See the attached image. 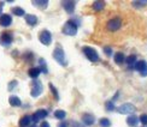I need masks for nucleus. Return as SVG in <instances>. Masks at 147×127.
Here are the masks:
<instances>
[{
    "instance_id": "f257e3e1",
    "label": "nucleus",
    "mask_w": 147,
    "mask_h": 127,
    "mask_svg": "<svg viewBox=\"0 0 147 127\" xmlns=\"http://www.w3.org/2000/svg\"><path fill=\"white\" fill-rule=\"evenodd\" d=\"M78 24H80V22L76 21V19H69L63 25V29H62L63 34L64 35H68V36H75L77 34Z\"/></svg>"
},
{
    "instance_id": "f03ea898",
    "label": "nucleus",
    "mask_w": 147,
    "mask_h": 127,
    "mask_svg": "<svg viewBox=\"0 0 147 127\" xmlns=\"http://www.w3.org/2000/svg\"><path fill=\"white\" fill-rule=\"evenodd\" d=\"M53 59L60 65V66H68V61H66V58H65V52L62 47H56V49L53 51Z\"/></svg>"
},
{
    "instance_id": "7ed1b4c3",
    "label": "nucleus",
    "mask_w": 147,
    "mask_h": 127,
    "mask_svg": "<svg viewBox=\"0 0 147 127\" xmlns=\"http://www.w3.org/2000/svg\"><path fill=\"white\" fill-rule=\"evenodd\" d=\"M82 52H83V54H84V57L87 58L89 61H92V63H98V61L100 60L99 54H98V52L94 49L93 47L84 46V47L82 48Z\"/></svg>"
},
{
    "instance_id": "20e7f679",
    "label": "nucleus",
    "mask_w": 147,
    "mask_h": 127,
    "mask_svg": "<svg viewBox=\"0 0 147 127\" xmlns=\"http://www.w3.org/2000/svg\"><path fill=\"white\" fill-rule=\"evenodd\" d=\"M121 28H122V19L119 17H113L106 23V29L109 31H112V33L118 31Z\"/></svg>"
},
{
    "instance_id": "39448f33",
    "label": "nucleus",
    "mask_w": 147,
    "mask_h": 127,
    "mask_svg": "<svg viewBox=\"0 0 147 127\" xmlns=\"http://www.w3.org/2000/svg\"><path fill=\"white\" fill-rule=\"evenodd\" d=\"M116 110H117L119 114H122V115H128V114L133 115V114L136 112V107L134 104H131V103H123V104H121Z\"/></svg>"
},
{
    "instance_id": "423d86ee",
    "label": "nucleus",
    "mask_w": 147,
    "mask_h": 127,
    "mask_svg": "<svg viewBox=\"0 0 147 127\" xmlns=\"http://www.w3.org/2000/svg\"><path fill=\"white\" fill-rule=\"evenodd\" d=\"M44 91V86H42V83L38 79H35L33 83H32V90H30V95H32V97L36 98L39 97V96L42 94Z\"/></svg>"
},
{
    "instance_id": "0eeeda50",
    "label": "nucleus",
    "mask_w": 147,
    "mask_h": 127,
    "mask_svg": "<svg viewBox=\"0 0 147 127\" xmlns=\"http://www.w3.org/2000/svg\"><path fill=\"white\" fill-rule=\"evenodd\" d=\"M13 42V34L10 31H4L0 35V45L4 47H9Z\"/></svg>"
},
{
    "instance_id": "6e6552de",
    "label": "nucleus",
    "mask_w": 147,
    "mask_h": 127,
    "mask_svg": "<svg viewBox=\"0 0 147 127\" xmlns=\"http://www.w3.org/2000/svg\"><path fill=\"white\" fill-rule=\"evenodd\" d=\"M39 41L44 46H50L52 43V34L48 30H42L39 34Z\"/></svg>"
},
{
    "instance_id": "1a4fd4ad",
    "label": "nucleus",
    "mask_w": 147,
    "mask_h": 127,
    "mask_svg": "<svg viewBox=\"0 0 147 127\" xmlns=\"http://www.w3.org/2000/svg\"><path fill=\"white\" fill-rule=\"evenodd\" d=\"M47 115H48V112L46 109H38L32 115V121H33V124H38L39 121L47 118Z\"/></svg>"
},
{
    "instance_id": "9d476101",
    "label": "nucleus",
    "mask_w": 147,
    "mask_h": 127,
    "mask_svg": "<svg viewBox=\"0 0 147 127\" xmlns=\"http://www.w3.org/2000/svg\"><path fill=\"white\" fill-rule=\"evenodd\" d=\"M134 68H135L138 72H140V74L142 77L147 76V63L145 60H140V61H136L135 65H134Z\"/></svg>"
},
{
    "instance_id": "9b49d317",
    "label": "nucleus",
    "mask_w": 147,
    "mask_h": 127,
    "mask_svg": "<svg viewBox=\"0 0 147 127\" xmlns=\"http://www.w3.org/2000/svg\"><path fill=\"white\" fill-rule=\"evenodd\" d=\"M82 122H83V126L86 127H89V126H93L95 124V116L93 114H89V113H84L82 115Z\"/></svg>"
},
{
    "instance_id": "f8f14e48",
    "label": "nucleus",
    "mask_w": 147,
    "mask_h": 127,
    "mask_svg": "<svg viewBox=\"0 0 147 127\" xmlns=\"http://www.w3.org/2000/svg\"><path fill=\"white\" fill-rule=\"evenodd\" d=\"M12 24V16L9 13H3L0 16V25L4 28H7Z\"/></svg>"
},
{
    "instance_id": "ddd939ff",
    "label": "nucleus",
    "mask_w": 147,
    "mask_h": 127,
    "mask_svg": "<svg viewBox=\"0 0 147 127\" xmlns=\"http://www.w3.org/2000/svg\"><path fill=\"white\" fill-rule=\"evenodd\" d=\"M63 5V9L65 10L66 13H74V11H75V6H76V3L75 1H63L62 3Z\"/></svg>"
},
{
    "instance_id": "4468645a",
    "label": "nucleus",
    "mask_w": 147,
    "mask_h": 127,
    "mask_svg": "<svg viewBox=\"0 0 147 127\" xmlns=\"http://www.w3.org/2000/svg\"><path fill=\"white\" fill-rule=\"evenodd\" d=\"M33 124L32 121V115H24L20 119V122H18V126L20 127H29Z\"/></svg>"
},
{
    "instance_id": "2eb2a0df",
    "label": "nucleus",
    "mask_w": 147,
    "mask_h": 127,
    "mask_svg": "<svg viewBox=\"0 0 147 127\" xmlns=\"http://www.w3.org/2000/svg\"><path fill=\"white\" fill-rule=\"evenodd\" d=\"M24 17H26V22H27V24H28V25H30V27L36 25V24H38V22H39L38 17H36L35 15H26Z\"/></svg>"
},
{
    "instance_id": "dca6fc26",
    "label": "nucleus",
    "mask_w": 147,
    "mask_h": 127,
    "mask_svg": "<svg viewBox=\"0 0 147 127\" xmlns=\"http://www.w3.org/2000/svg\"><path fill=\"white\" fill-rule=\"evenodd\" d=\"M113 61L117 64V65H122V64L125 61V55L122 52H117L113 55Z\"/></svg>"
},
{
    "instance_id": "f3484780",
    "label": "nucleus",
    "mask_w": 147,
    "mask_h": 127,
    "mask_svg": "<svg viewBox=\"0 0 147 127\" xmlns=\"http://www.w3.org/2000/svg\"><path fill=\"white\" fill-rule=\"evenodd\" d=\"M125 122H127V125L128 126H130V127H135L136 125H138V122H139V118L136 116V115H128V118H127V120H125Z\"/></svg>"
},
{
    "instance_id": "a211bd4d",
    "label": "nucleus",
    "mask_w": 147,
    "mask_h": 127,
    "mask_svg": "<svg viewBox=\"0 0 147 127\" xmlns=\"http://www.w3.org/2000/svg\"><path fill=\"white\" fill-rule=\"evenodd\" d=\"M105 1H102V0H98V1H94L93 5H92V9H93L94 11L99 12V11H102L104 9H105Z\"/></svg>"
},
{
    "instance_id": "6ab92c4d",
    "label": "nucleus",
    "mask_w": 147,
    "mask_h": 127,
    "mask_svg": "<svg viewBox=\"0 0 147 127\" xmlns=\"http://www.w3.org/2000/svg\"><path fill=\"white\" fill-rule=\"evenodd\" d=\"M40 70H39V67H32V68H29V71H28V76L30 77V78H33V79L35 80V79H38V77L40 76Z\"/></svg>"
},
{
    "instance_id": "aec40b11",
    "label": "nucleus",
    "mask_w": 147,
    "mask_h": 127,
    "mask_svg": "<svg viewBox=\"0 0 147 127\" xmlns=\"http://www.w3.org/2000/svg\"><path fill=\"white\" fill-rule=\"evenodd\" d=\"M9 103H10L12 107H21V106H22V101H21L20 97H17V96H10Z\"/></svg>"
},
{
    "instance_id": "412c9836",
    "label": "nucleus",
    "mask_w": 147,
    "mask_h": 127,
    "mask_svg": "<svg viewBox=\"0 0 147 127\" xmlns=\"http://www.w3.org/2000/svg\"><path fill=\"white\" fill-rule=\"evenodd\" d=\"M32 4L34 6H36L38 9H40V10H45V9H47V6H48L47 0H36V1H33Z\"/></svg>"
},
{
    "instance_id": "4be33fe9",
    "label": "nucleus",
    "mask_w": 147,
    "mask_h": 127,
    "mask_svg": "<svg viewBox=\"0 0 147 127\" xmlns=\"http://www.w3.org/2000/svg\"><path fill=\"white\" fill-rule=\"evenodd\" d=\"M39 70H40V72L41 73H45V74H47L48 73V68H47V64H46V61H45V59H42V58H40L39 59Z\"/></svg>"
},
{
    "instance_id": "5701e85b",
    "label": "nucleus",
    "mask_w": 147,
    "mask_h": 127,
    "mask_svg": "<svg viewBox=\"0 0 147 127\" xmlns=\"http://www.w3.org/2000/svg\"><path fill=\"white\" fill-rule=\"evenodd\" d=\"M136 61H138V58H136L135 54H131V55L125 57V63H127L128 66H134Z\"/></svg>"
},
{
    "instance_id": "b1692460",
    "label": "nucleus",
    "mask_w": 147,
    "mask_h": 127,
    "mask_svg": "<svg viewBox=\"0 0 147 127\" xmlns=\"http://www.w3.org/2000/svg\"><path fill=\"white\" fill-rule=\"evenodd\" d=\"M54 118L58 119V120H64L66 118V112L62 110V109H57L54 112Z\"/></svg>"
},
{
    "instance_id": "393cba45",
    "label": "nucleus",
    "mask_w": 147,
    "mask_h": 127,
    "mask_svg": "<svg viewBox=\"0 0 147 127\" xmlns=\"http://www.w3.org/2000/svg\"><path fill=\"white\" fill-rule=\"evenodd\" d=\"M12 13H13L15 16L22 17V16H26V11H24L22 7H13L12 9Z\"/></svg>"
},
{
    "instance_id": "a878e982",
    "label": "nucleus",
    "mask_w": 147,
    "mask_h": 127,
    "mask_svg": "<svg viewBox=\"0 0 147 127\" xmlns=\"http://www.w3.org/2000/svg\"><path fill=\"white\" fill-rule=\"evenodd\" d=\"M48 88H50V90L52 91V94H53V97L56 98V101H59V94H58V90L54 88V85L52 83H50L48 84Z\"/></svg>"
},
{
    "instance_id": "bb28decb",
    "label": "nucleus",
    "mask_w": 147,
    "mask_h": 127,
    "mask_svg": "<svg viewBox=\"0 0 147 127\" xmlns=\"http://www.w3.org/2000/svg\"><path fill=\"white\" fill-rule=\"evenodd\" d=\"M131 5H133L134 9H139L140 10V9H144L145 6L147 5V1H140L139 0V1H133Z\"/></svg>"
},
{
    "instance_id": "cd10ccee",
    "label": "nucleus",
    "mask_w": 147,
    "mask_h": 127,
    "mask_svg": "<svg viewBox=\"0 0 147 127\" xmlns=\"http://www.w3.org/2000/svg\"><path fill=\"white\" fill-rule=\"evenodd\" d=\"M105 109L107 112H113L116 109V106H115V103L112 101H106L105 102Z\"/></svg>"
},
{
    "instance_id": "c85d7f7f",
    "label": "nucleus",
    "mask_w": 147,
    "mask_h": 127,
    "mask_svg": "<svg viewBox=\"0 0 147 127\" xmlns=\"http://www.w3.org/2000/svg\"><path fill=\"white\" fill-rule=\"evenodd\" d=\"M99 125L101 127H110V126H111V121H110L107 118H101L99 120Z\"/></svg>"
},
{
    "instance_id": "c756f323",
    "label": "nucleus",
    "mask_w": 147,
    "mask_h": 127,
    "mask_svg": "<svg viewBox=\"0 0 147 127\" xmlns=\"http://www.w3.org/2000/svg\"><path fill=\"white\" fill-rule=\"evenodd\" d=\"M24 60H26V61H33V60H34V54L32 53V52H27L26 54H24Z\"/></svg>"
},
{
    "instance_id": "7c9ffc66",
    "label": "nucleus",
    "mask_w": 147,
    "mask_h": 127,
    "mask_svg": "<svg viewBox=\"0 0 147 127\" xmlns=\"http://www.w3.org/2000/svg\"><path fill=\"white\" fill-rule=\"evenodd\" d=\"M102 51H104V53H105V55L106 57H111L112 55V48L111 47H109V46H105V47H104L102 48Z\"/></svg>"
},
{
    "instance_id": "2f4dec72",
    "label": "nucleus",
    "mask_w": 147,
    "mask_h": 127,
    "mask_svg": "<svg viewBox=\"0 0 147 127\" xmlns=\"http://www.w3.org/2000/svg\"><path fill=\"white\" fill-rule=\"evenodd\" d=\"M17 85H18V82L17 80H11L9 83V85H7V90H9V91H12V90H13Z\"/></svg>"
},
{
    "instance_id": "473e14b6",
    "label": "nucleus",
    "mask_w": 147,
    "mask_h": 127,
    "mask_svg": "<svg viewBox=\"0 0 147 127\" xmlns=\"http://www.w3.org/2000/svg\"><path fill=\"white\" fill-rule=\"evenodd\" d=\"M139 122H141L144 126L147 125V114H141L139 118Z\"/></svg>"
},
{
    "instance_id": "72a5a7b5",
    "label": "nucleus",
    "mask_w": 147,
    "mask_h": 127,
    "mask_svg": "<svg viewBox=\"0 0 147 127\" xmlns=\"http://www.w3.org/2000/svg\"><path fill=\"white\" fill-rule=\"evenodd\" d=\"M71 127H84V126H83V124H80V122L74 121V122H71Z\"/></svg>"
},
{
    "instance_id": "f704fd0d",
    "label": "nucleus",
    "mask_w": 147,
    "mask_h": 127,
    "mask_svg": "<svg viewBox=\"0 0 147 127\" xmlns=\"http://www.w3.org/2000/svg\"><path fill=\"white\" fill-rule=\"evenodd\" d=\"M58 127H69V122L62 121V122H59V124H58Z\"/></svg>"
},
{
    "instance_id": "c9c22d12",
    "label": "nucleus",
    "mask_w": 147,
    "mask_h": 127,
    "mask_svg": "<svg viewBox=\"0 0 147 127\" xmlns=\"http://www.w3.org/2000/svg\"><path fill=\"white\" fill-rule=\"evenodd\" d=\"M40 127H51V126H50V124H48L47 121H42L40 124Z\"/></svg>"
},
{
    "instance_id": "e433bc0d",
    "label": "nucleus",
    "mask_w": 147,
    "mask_h": 127,
    "mask_svg": "<svg viewBox=\"0 0 147 127\" xmlns=\"http://www.w3.org/2000/svg\"><path fill=\"white\" fill-rule=\"evenodd\" d=\"M118 97H119V91H117V92H116V95H115V97L112 98V102H113V101H116V100H117Z\"/></svg>"
},
{
    "instance_id": "4c0bfd02",
    "label": "nucleus",
    "mask_w": 147,
    "mask_h": 127,
    "mask_svg": "<svg viewBox=\"0 0 147 127\" xmlns=\"http://www.w3.org/2000/svg\"><path fill=\"white\" fill-rule=\"evenodd\" d=\"M3 6H4V1L0 3V16L3 15Z\"/></svg>"
},
{
    "instance_id": "58836bf2",
    "label": "nucleus",
    "mask_w": 147,
    "mask_h": 127,
    "mask_svg": "<svg viewBox=\"0 0 147 127\" xmlns=\"http://www.w3.org/2000/svg\"><path fill=\"white\" fill-rule=\"evenodd\" d=\"M29 127H38V126H36V124H32V125H30Z\"/></svg>"
}]
</instances>
